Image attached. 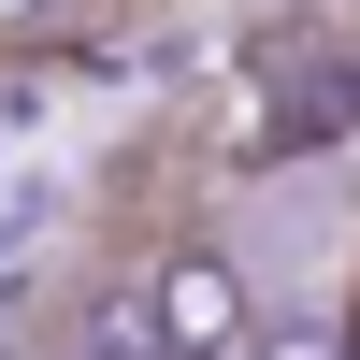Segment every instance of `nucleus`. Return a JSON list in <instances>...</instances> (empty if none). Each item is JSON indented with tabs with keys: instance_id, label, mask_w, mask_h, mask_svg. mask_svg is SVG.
Masks as SVG:
<instances>
[{
	"instance_id": "obj_2",
	"label": "nucleus",
	"mask_w": 360,
	"mask_h": 360,
	"mask_svg": "<svg viewBox=\"0 0 360 360\" xmlns=\"http://www.w3.org/2000/svg\"><path fill=\"white\" fill-rule=\"evenodd\" d=\"M58 29V0H0V44H44Z\"/></svg>"
},
{
	"instance_id": "obj_1",
	"label": "nucleus",
	"mask_w": 360,
	"mask_h": 360,
	"mask_svg": "<svg viewBox=\"0 0 360 360\" xmlns=\"http://www.w3.org/2000/svg\"><path fill=\"white\" fill-rule=\"evenodd\" d=\"M144 332H159L173 360H231L259 332L245 274H231V245H159V274H144Z\"/></svg>"
}]
</instances>
